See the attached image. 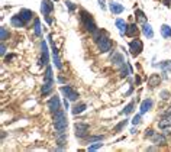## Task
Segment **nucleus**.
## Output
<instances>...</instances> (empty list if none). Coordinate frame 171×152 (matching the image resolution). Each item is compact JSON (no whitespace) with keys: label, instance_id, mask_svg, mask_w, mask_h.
<instances>
[{"label":"nucleus","instance_id":"1","mask_svg":"<svg viewBox=\"0 0 171 152\" xmlns=\"http://www.w3.org/2000/svg\"><path fill=\"white\" fill-rule=\"evenodd\" d=\"M52 120H54V128L55 130H65L67 126H68V120H67V115L64 110H58L54 113L52 116Z\"/></svg>","mask_w":171,"mask_h":152},{"label":"nucleus","instance_id":"2","mask_svg":"<svg viewBox=\"0 0 171 152\" xmlns=\"http://www.w3.org/2000/svg\"><path fill=\"white\" fill-rule=\"evenodd\" d=\"M80 19H81V23H83V26H84L86 31H88L90 34H93V32L97 31L96 22L93 20V17H91L90 13H87L86 10H81V12H80Z\"/></svg>","mask_w":171,"mask_h":152},{"label":"nucleus","instance_id":"3","mask_svg":"<svg viewBox=\"0 0 171 152\" xmlns=\"http://www.w3.org/2000/svg\"><path fill=\"white\" fill-rule=\"evenodd\" d=\"M129 51L134 57H138L142 51H144V44L141 39H134L131 44H129Z\"/></svg>","mask_w":171,"mask_h":152},{"label":"nucleus","instance_id":"4","mask_svg":"<svg viewBox=\"0 0 171 152\" xmlns=\"http://www.w3.org/2000/svg\"><path fill=\"white\" fill-rule=\"evenodd\" d=\"M61 93L68 99L70 101H75L78 99V93L73 88V87H70V85H64V87H61Z\"/></svg>","mask_w":171,"mask_h":152},{"label":"nucleus","instance_id":"5","mask_svg":"<svg viewBox=\"0 0 171 152\" xmlns=\"http://www.w3.org/2000/svg\"><path fill=\"white\" fill-rule=\"evenodd\" d=\"M97 48L100 52H109L112 49V41L109 36H102V39L97 42Z\"/></svg>","mask_w":171,"mask_h":152},{"label":"nucleus","instance_id":"6","mask_svg":"<svg viewBox=\"0 0 171 152\" xmlns=\"http://www.w3.org/2000/svg\"><path fill=\"white\" fill-rule=\"evenodd\" d=\"M158 128L164 132V135H171V118H164L158 122Z\"/></svg>","mask_w":171,"mask_h":152},{"label":"nucleus","instance_id":"7","mask_svg":"<svg viewBox=\"0 0 171 152\" xmlns=\"http://www.w3.org/2000/svg\"><path fill=\"white\" fill-rule=\"evenodd\" d=\"M47 106H48V109H50V112H51L52 115H54L55 112H58V110L61 109V106H60V99H58V96H52L51 99L48 100Z\"/></svg>","mask_w":171,"mask_h":152},{"label":"nucleus","instance_id":"8","mask_svg":"<svg viewBox=\"0 0 171 152\" xmlns=\"http://www.w3.org/2000/svg\"><path fill=\"white\" fill-rule=\"evenodd\" d=\"M74 129H75V136H77V138H84V136L87 135L88 126H87L86 123H75Z\"/></svg>","mask_w":171,"mask_h":152},{"label":"nucleus","instance_id":"9","mask_svg":"<svg viewBox=\"0 0 171 152\" xmlns=\"http://www.w3.org/2000/svg\"><path fill=\"white\" fill-rule=\"evenodd\" d=\"M52 10H54V4H52L51 1L50 0H42V3H41V12L45 16H50Z\"/></svg>","mask_w":171,"mask_h":152},{"label":"nucleus","instance_id":"10","mask_svg":"<svg viewBox=\"0 0 171 152\" xmlns=\"http://www.w3.org/2000/svg\"><path fill=\"white\" fill-rule=\"evenodd\" d=\"M109 9H110V12L113 13V15H120L122 12H123V4H120L118 1H110L109 3Z\"/></svg>","mask_w":171,"mask_h":152},{"label":"nucleus","instance_id":"11","mask_svg":"<svg viewBox=\"0 0 171 152\" xmlns=\"http://www.w3.org/2000/svg\"><path fill=\"white\" fill-rule=\"evenodd\" d=\"M151 139H152V142H154L157 146H162V145L167 143V139H165V135L164 133H155Z\"/></svg>","mask_w":171,"mask_h":152},{"label":"nucleus","instance_id":"12","mask_svg":"<svg viewBox=\"0 0 171 152\" xmlns=\"http://www.w3.org/2000/svg\"><path fill=\"white\" fill-rule=\"evenodd\" d=\"M141 115H144V113H147V112H149L151 109H152V100L151 99H147V100H144L141 103Z\"/></svg>","mask_w":171,"mask_h":152},{"label":"nucleus","instance_id":"13","mask_svg":"<svg viewBox=\"0 0 171 152\" xmlns=\"http://www.w3.org/2000/svg\"><path fill=\"white\" fill-rule=\"evenodd\" d=\"M41 48H42L41 64H42V65H47V64H48V48H47V44H45V42H42V44H41Z\"/></svg>","mask_w":171,"mask_h":152},{"label":"nucleus","instance_id":"14","mask_svg":"<svg viewBox=\"0 0 171 152\" xmlns=\"http://www.w3.org/2000/svg\"><path fill=\"white\" fill-rule=\"evenodd\" d=\"M10 23H12V26H15V28H23L26 22H25L22 17L19 16V15H16V16H12V19H10Z\"/></svg>","mask_w":171,"mask_h":152},{"label":"nucleus","instance_id":"15","mask_svg":"<svg viewBox=\"0 0 171 152\" xmlns=\"http://www.w3.org/2000/svg\"><path fill=\"white\" fill-rule=\"evenodd\" d=\"M142 32L144 35L148 38V39H152L154 38V31H152V26L147 22V23H144V26H142Z\"/></svg>","mask_w":171,"mask_h":152},{"label":"nucleus","instance_id":"16","mask_svg":"<svg viewBox=\"0 0 171 152\" xmlns=\"http://www.w3.org/2000/svg\"><path fill=\"white\" fill-rule=\"evenodd\" d=\"M19 16H20L25 22H26V23H28V22L34 17V12H32V10H28V9H22V10L19 12Z\"/></svg>","mask_w":171,"mask_h":152},{"label":"nucleus","instance_id":"17","mask_svg":"<svg viewBox=\"0 0 171 152\" xmlns=\"http://www.w3.org/2000/svg\"><path fill=\"white\" fill-rule=\"evenodd\" d=\"M116 28L119 29L120 35H126V29H128V25L123 19H116Z\"/></svg>","mask_w":171,"mask_h":152},{"label":"nucleus","instance_id":"18","mask_svg":"<svg viewBox=\"0 0 171 152\" xmlns=\"http://www.w3.org/2000/svg\"><path fill=\"white\" fill-rule=\"evenodd\" d=\"M52 58H54V64H55V67L58 68V70H61L63 68V64H61V60H60V57H58V52H57V48L52 45Z\"/></svg>","mask_w":171,"mask_h":152},{"label":"nucleus","instance_id":"19","mask_svg":"<svg viewBox=\"0 0 171 152\" xmlns=\"http://www.w3.org/2000/svg\"><path fill=\"white\" fill-rule=\"evenodd\" d=\"M161 35H162V38H165V39H170L171 38V28L168 25H162V26H161Z\"/></svg>","mask_w":171,"mask_h":152},{"label":"nucleus","instance_id":"20","mask_svg":"<svg viewBox=\"0 0 171 152\" xmlns=\"http://www.w3.org/2000/svg\"><path fill=\"white\" fill-rule=\"evenodd\" d=\"M86 110V103H78L73 107V115H80Z\"/></svg>","mask_w":171,"mask_h":152},{"label":"nucleus","instance_id":"21","mask_svg":"<svg viewBox=\"0 0 171 152\" xmlns=\"http://www.w3.org/2000/svg\"><path fill=\"white\" fill-rule=\"evenodd\" d=\"M120 74H122V77H126L128 74H132V68L129 67L126 62H123L120 65Z\"/></svg>","mask_w":171,"mask_h":152},{"label":"nucleus","instance_id":"22","mask_svg":"<svg viewBox=\"0 0 171 152\" xmlns=\"http://www.w3.org/2000/svg\"><path fill=\"white\" fill-rule=\"evenodd\" d=\"M160 81H161L160 75H158V74H152V75L149 77V81H148V84L151 85V87H157V85L160 84Z\"/></svg>","mask_w":171,"mask_h":152},{"label":"nucleus","instance_id":"23","mask_svg":"<svg viewBox=\"0 0 171 152\" xmlns=\"http://www.w3.org/2000/svg\"><path fill=\"white\" fill-rule=\"evenodd\" d=\"M138 26H137V23H131V25H128V29H126V35L128 36H135V34H137V29Z\"/></svg>","mask_w":171,"mask_h":152},{"label":"nucleus","instance_id":"24","mask_svg":"<svg viewBox=\"0 0 171 152\" xmlns=\"http://www.w3.org/2000/svg\"><path fill=\"white\" fill-rule=\"evenodd\" d=\"M112 62H113L115 65H122V64L125 62V60H123V57H122L120 54H113V57H112Z\"/></svg>","mask_w":171,"mask_h":152},{"label":"nucleus","instance_id":"25","mask_svg":"<svg viewBox=\"0 0 171 152\" xmlns=\"http://www.w3.org/2000/svg\"><path fill=\"white\" fill-rule=\"evenodd\" d=\"M44 81H45V83H52V70H51V67H47L45 75H44Z\"/></svg>","mask_w":171,"mask_h":152},{"label":"nucleus","instance_id":"26","mask_svg":"<svg viewBox=\"0 0 171 152\" xmlns=\"http://www.w3.org/2000/svg\"><path fill=\"white\" fill-rule=\"evenodd\" d=\"M160 68H161L164 72L171 71V61H162V62H160Z\"/></svg>","mask_w":171,"mask_h":152},{"label":"nucleus","instance_id":"27","mask_svg":"<svg viewBox=\"0 0 171 152\" xmlns=\"http://www.w3.org/2000/svg\"><path fill=\"white\" fill-rule=\"evenodd\" d=\"M52 90V83H44V85H42V94L45 96V94H48L50 91Z\"/></svg>","mask_w":171,"mask_h":152},{"label":"nucleus","instance_id":"28","mask_svg":"<svg viewBox=\"0 0 171 152\" xmlns=\"http://www.w3.org/2000/svg\"><path fill=\"white\" fill-rule=\"evenodd\" d=\"M7 36H9V32L6 31L4 26H1V28H0V39H1V42H4V41L7 39Z\"/></svg>","mask_w":171,"mask_h":152},{"label":"nucleus","instance_id":"29","mask_svg":"<svg viewBox=\"0 0 171 152\" xmlns=\"http://www.w3.org/2000/svg\"><path fill=\"white\" fill-rule=\"evenodd\" d=\"M135 15L138 16V20H139V22L147 23V17H145V15H144V12H142V10H137V12H135Z\"/></svg>","mask_w":171,"mask_h":152},{"label":"nucleus","instance_id":"30","mask_svg":"<svg viewBox=\"0 0 171 152\" xmlns=\"http://www.w3.org/2000/svg\"><path fill=\"white\" fill-rule=\"evenodd\" d=\"M134 107H135V103L132 101V103H129V104H128V106L123 109V112H122V113H123V115H129V113L134 110Z\"/></svg>","mask_w":171,"mask_h":152},{"label":"nucleus","instance_id":"31","mask_svg":"<svg viewBox=\"0 0 171 152\" xmlns=\"http://www.w3.org/2000/svg\"><path fill=\"white\" fill-rule=\"evenodd\" d=\"M35 35H41V22L39 19H35Z\"/></svg>","mask_w":171,"mask_h":152},{"label":"nucleus","instance_id":"32","mask_svg":"<svg viewBox=\"0 0 171 152\" xmlns=\"http://www.w3.org/2000/svg\"><path fill=\"white\" fill-rule=\"evenodd\" d=\"M126 123H128V120H122L119 125H118V126L115 128V132H119V130H122V129H123V128L126 126Z\"/></svg>","mask_w":171,"mask_h":152},{"label":"nucleus","instance_id":"33","mask_svg":"<svg viewBox=\"0 0 171 152\" xmlns=\"http://www.w3.org/2000/svg\"><path fill=\"white\" fill-rule=\"evenodd\" d=\"M103 143H100V141L97 142V143H94V145H90L88 146V151H96V149H99V148H102Z\"/></svg>","mask_w":171,"mask_h":152},{"label":"nucleus","instance_id":"34","mask_svg":"<svg viewBox=\"0 0 171 152\" xmlns=\"http://www.w3.org/2000/svg\"><path fill=\"white\" fill-rule=\"evenodd\" d=\"M103 136H93V138H88L87 139V142H99V141H102Z\"/></svg>","mask_w":171,"mask_h":152},{"label":"nucleus","instance_id":"35","mask_svg":"<svg viewBox=\"0 0 171 152\" xmlns=\"http://www.w3.org/2000/svg\"><path fill=\"white\" fill-rule=\"evenodd\" d=\"M154 135H155V133H154V130H152V129H147V130H145V136H147V138H152Z\"/></svg>","mask_w":171,"mask_h":152},{"label":"nucleus","instance_id":"36","mask_svg":"<svg viewBox=\"0 0 171 152\" xmlns=\"http://www.w3.org/2000/svg\"><path fill=\"white\" fill-rule=\"evenodd\" d=\"M139 122H141V115H137L135 118L132 119V123H134V125H138Z\"/></svg>","mask_w":171,"mask_h":152},{"label":"nucleus","instance_id":"37","mask_svg":"<svg viewBox=\"0 0 171 152\" xmlns=\"http://www.w3.org/2000/svg\"><path fill=\"white\" fill-rule=\"evenodd\" d=\"M65 4H67V7L70 9V12H73V10L75 9V6H74V4H73L71 1H65Z\"/></svg>","mask_w":171,"mask_h":152},{"label":"nucleus","instance_id":"38","mask_svg":"<svg viewBox=\"0 0 171 152\" xmlns=\"http://www.w3.org/2000/svg\"><path fill=\"white\" fill-rule=\"evenodd\" d=\"M0 54H1V55H4V54H6V45H4V44H3V42H1V47H0Z\"/></svg>","mask_w":171,"mask_h":152},{"label":"nucleus","instance_id":"39","mask_svg":"<svg viewBox=\"0 0 171 152\" xmlns=\"http://www.w3.org/2000/svg\"><path fill=\"white\" fill-rule=\"evenodd\" d=\"M161 97H162L164 100H165V99H168V91H162V93H161Z\"/></svg>","mask_w":171,"mask_h":152},{"label":"nucleus","instance_id":"40","mask_svg":"<svg viewBox=\"0 0 171 152\" xmlns=\"http://www.w3.org/2000/svg\"><path fill=\"white\" fill-rule=\"evenodd\" d=\"M99 4H100V7H102L103 10L106 9V4H104V0H99Z\"/></svg>","mask_w":171,"mask_h":152},{"label":"nucleus","instance_id":"41","mask_svg":"<svg viewBox=\"0 0 171 152\" xmlns=\"http://www.w3.org/2000/svg\"><path fill=\"white\" fill-rule=\"evenodd\" d=\"M170 1H171V0H161V3H162V4H165V6H170Z\"/></svg>","mask_w":171,"mask_h":152},{"label":"nucleus","instance_id":"42","mask_svg":"<svg viewBox=\"0 0 171 152\" xmlns=\"http://www.w3.org/2000/svg\"><path fill=\"white\" fill-rule=\"evenodd\" d=\"M45 20H47V22H48V23H52V19L50 16H45Z\"/></svg>","mask_w":171,"mask_h":152}]
</instances>
